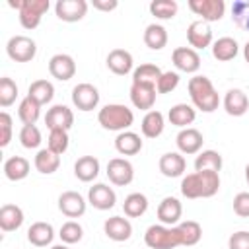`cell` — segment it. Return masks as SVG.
I'll return each mask as SVG.
<instances>
[{
  "instance_id": "6da1fadb",
  "label": "cell",
  "mask_w": 249,
  "mask_h": 249,
  "mask_svg": "<svg viewBox=\"0 0 249 249\" xmlns=\"http://www.w3.org/2000/svg\"><path fill=\"white\" fill-rule=\"evenodd\" d=\"M220 189V173L218 171H193L181 181V195L185 198H210Z\"/></svg>"
},
{
  "instance_id": "7a4b0ae2",
  "label": "cell",
  "mask_w": 249,
  "mask_h": 249,
  "mask_svg": "<svg viewBox=\"0 0 249 249\" xmlns=\"http://www.w3.org/2000/svg\"><path fill=\"white\" fill-rule=\"evenodd\" d=\"M187 88H189L191 101H193V105H195L198 111H202V113H212V111L218 109V105H220V95H218L214 84L210 82V78L196 74V76H193V78L189 80V86H187Z\"/></svg>"
},
{
  "instance_id": "3957f363",
  "label": "cell",
  "mask_w": 249,
  "mask_h": 249,
  "mask_svg": "<svg viewBox=\"0 0 249 249\" xmlns=\"http://www.w3.org/2000/svg\"><path fill=\"white\" fill-rule=\"evenodd\" d=\"M97 121L105 130H128L134 123V113L132 109H128L123 103H109L105 107L99 109L97 113Z\"/></svg>"
},
{
  "instance_id": "277c9868",
  "label": "cell",
  "mask_w": 249,
  "mask_h": 249,
  "mask_svg": "<svg viewBox=\"0 0 249 249\" xmlns=\"http://www.w3.org/2000/svg\"><path fill=\"white\" fill-rule=\"evenodd\" d=\"M144 241L150 249H175L181 245L177 228L163 224H152L144 233Z\"/></svg>"
},
{
  "instance_id": "5b68a950",
  "label": "cell",
  "mask_w": 249,
  "mask_h": 249,
  "mask_svg": "<svg viewBox=\"0 0 249 249\" xmlns=\"http://www.w3.org/2000/svg\"><path fill=\"white\" fill-rule=\"evenodd\" d=\"M6 53L16 62H29L37 54V43L27 35H14L6 43Z\"/></svg>"
},
{
  "instance_id": "8992f818",
  "label": "cell",
  "mask_w": 249,
  "mask_h": 249,
  "mask_svg": "<svg viewBox=\"0 0 249 249\" xmlns=\"http://www.w3.org/2000/svg\"><path fill=\"white\" fill-rule=\"evenodd\" d=\"M49 6H51L49 0H23L21 10L18 12L21 27H25V29L39 27V23L43 19V14L49 10Z\"/></svg>"
},
{
  "instance_id": "52a82bcc",
  "label": "cell",
  "mask_w": 249,
  "mask_h": 249,
  "mask_svg": "<svg viewBox=\"0 0 249 249\" xmlns=\"http://www.w3.org/2000/svg\"><path fill=\"white\" fill-rule=\"evenodd\" d=\"M191 12L200 16L202 21H220L226 14V2L224 0H189Z\"/></svg>"
},
{
  "instance_id": "ba28073f",
  "label": "cell",
  "mask_w": 249,
  "mask_h": 249,
  "mask_svg": "<svg viewBox=\"0 0 249 249\" xmlns=\"http://www.w3.org/2000/svg\"><path fill=\"white\" fill-rule=\"evenodd\" d=\"M72 103L80 111H93L99 105V91L93 84L82 82L72 88Z\"/></svg>"
},
{
  "instance_id": "9c48e42d",
  "label": "cell",
  "mask_w": 249,
  "mask_h": 249,
  "mask_svg": "<svg viewBox=\"0 0 249 249\" xmlns=\"http://www.w3.org/2000/svg\"><path fill=\"white\" fill-rule=\"evenodd\" d=\"M107 177L117 187H126L134 179V167L124 158H113L107 163Z\"/></svg>"
},
{
  "instance_id": "30bf717a",
  "label": "cell",
  "mask_w": 249,
  "mask_h": 249,
  "mask_svg": "<svg viewBox=\"0 0 249 249\" xmlns=\"http://www.w3.org/2000/svg\"><path fill=\"white\" fill-rule=\"evenodd\" d=\"M54 14L58 19L66 23L80 21L88 14V2L86 0H58L54 4Z\"/></svg>"
},
{
  "instance_id": "8fae6325",
  "label": "cell",
  "mask_w": 249,
  "mask_h": 249,
  "mask_svg": "<svg viewBox=\"0 0 249 249\" xmlns=\"http://www.w3.org/2000/svg\"><path fill=\"white\" fill-rule=\"evenodd\" d=\"M187 41L191 45V49L200 51L212 45V27L210 23L202 21V19H195L189 27H187Z\"/></svg>"
},
{
  "instance_id": "7c38bea8",
  "label": "cell",
  "mask_w": 249,
  "mask_h": 249,
  "mask_svg": "<svg viewBox=\"0 0 249 249\" xmlns=\"http://www.w3.org/2000/svg\"><path fill=\"white\" fill-rule=\"evenodd\" d=\"M202 142H204V136L198 128H181L179 134L175 136V144L179 148L181 154L185 156H193V154H198L202 150Z\"/></svg>"
},
{
  "instance_id": "4fadbf2b",
  "label": "cell",
  "mask_w": 249,
  "mask_h": 249,
  "mask_svg": "<svg viewBox=\"0 0 249 249\" xmlns=\"http://www.w3.org/2000/svg\"><path fill=\"white\" fill-rule=\"evenodd\" d=\"M171 60H173L177 70L187 72V74H195L200 68V54L195 49H191V47H177V49H173Z\"/></svg>"
},
{
  "instance_id": "5bb4252c",
  "label": "cell",
  "mask_w": 249,
  "mask_h": 249,
  "mask_svg": "<svg viewBox=\"0 0 249 249\" xmlns=\"http://www.w3.org/2000/svg\"><path fill=\"white\" fill-rule=\"evenodd\" d=\"M156 91L158 89L152 84H136V82H132L128 95H130V101H132V105L136 109H142V111L148 113V111H152V107L156 103V95H158Z\"/></svg>"
},
{
  "instance_id": "9a60e30c",
  "label": "cell",
  "mask_w": 249,
  "mask_h": 249,
  "mask_svg": "<svg viewBox=\"0 0 249 249\" xmlns=\"http://www.w3.org/2000/svg\"><path fill=\"white\" fill-rule=\"evenodd\" d=\"M88 202L97 210H111L117 202V193L105 183H95L88 191Z\"/></svg>"
},
{
  "instance_id": "2e32d148",
  "label": "cell",
  "mask_w": 249,
  "mask_h": 249,
  "mask_svg": "<svg viewBox=\"0 0 249 249\" xmlns=\"http://www.w3.org/2000/svg\"><path fill=\"white\" fill-rule=\"evenodd\" d=\"M86 198L78 193V191H64L58 196V210L66 216V218H80L86 212Z\"/></svg>"
},
{
  "instance_id": "e0dca14e",
  "label": "cell",
  "mask_w": 249,
  "mask_h": 249,
  "mask_svg": "<svg viewBox=\"0 0 249 249\" xmlns=\"http://www.w3.org/2000/svg\"><path fill=\"white\" fill-rule=\"evenodd\" d=\"M45 124L49 130H70L74 124V113L66 105H53L45 115Z\"/></svg>"
},
{
  "instance_id": "ac0fdd59",
  "label": "cell",
  "mask_w": 249,
  "mask_h": 249,
  "mask_svg": "<svg viewBox=\"0 0 249 249\" xmlns=\"http://www.w3.org/2000/svg\"><path fill=\"white\" fill-rule=\"evenodd\" d=\"M49 72L53 78H56L60 82H68L76 74V62L70 54H64V53L53 54L49 60Z\"/></svg>"
},
{
  "instance_id": "d6986e66",
  "label": "cell",
  "mask_w": 249,
  "mask_h": 249,
  "mask_svg": "<svg viewBox=\"0 0 249 249\" xmlns=\"http://www.w3.org/2000/svg\"><path fill=\"white\" fill-rule=\"evenodd\" d=\"M107 68L117 76H126L134 70V58L126 49H113L107 54Z\"/></svg>"
},
{
  "instance_id": "ffe728a7",
  "label": "cell",
  "mask_w": 249,
  "mask_h": 249,
  "mask_svg": "<svg viewBox=\"0 0 249 249\" xmlns=\"http://www.w3.org/2000/svg\"><path fill=\"white\" fill-rule=\"evenodd\" d=\"M183 214V204L179 202V198L175 196H165L161 198L160 206H158V220L163 226H177Z\"/></svg>"
},
{
  "instance_id": "44dd1931",
  "label": "cell",
  "mask_w": 249,
  "mask_h": 249,
  "mask_svg": "<svg viewBox=\"0 0 249 249\" xmlns=\"http://www.w3.org/2000/svg\"><path fill=\"white\" fill-rule=\"evenodd\" d=\"M103 231L109 239L113 241H126L132 235V224L128 222V218L123 216H111L105 220L103 224Z\"/></svg>"
},
{
  "instance_id": "7402d4cb",
  "label": "cell",
  "mask_w": 249,
  "mask_h": 249,
  "mask_svg": "<svg viewBox=\"0 0 249 249\" xmlns=\"http://www.w3.org/2000/svg\"><path fill=\"white\" fill-rule=\"evenodd\" d=\"M224 109L231 117L245 115L247 109H249V97H247V93L243 89H239V88L228 89L226 95H224Z\"/></svg>"
},
{
  "instance_id": "603a6c76",
  "label": "cell",
  "mask_w": 249,
  "mask_h": 249,
  "mask_svg": "<svg viewBox=\"0 0 249 249\" xmlns=\"http://www.w3.org/2000/svg\"><path fill=\"white\" fill-rule=\"evenodd\" d=\"M160 171L165 177H181L187 169V161L181 152H165L160 158Z\"/></svg>"
},
{
  "instance_id": "cb8c5ba5",
  "label": "cell",
  "mask_w": 249,
  "mask_h": 249,
  "mask_svg": "<svg viewBox=\"0 0 249 249\" xmlns=\"http://www.w3.org/2000/svg\"><path fill=\"white\" fill-rule=\"evenodd\" d=\"M115 150L121 156H134L142 150V138L140 134L132 132V130H123L117 134L115 138Z\"/></svg>"
},
{
  "instance_id": "d4e9b609",
  "label": "cell",
  "mask_w": 249,
  "mask_h": 249,
  "mask_svg": "<svg viewBox=\"0 0 249 249\" xmlns=\"http://www.w3.org/2000/svg\"><path fill=\"white\" fill-rule=\"evenodd\" d=\"M74 175L82 183H89L99 175V160L95 156H82L74 163Z\"/></svg>"
},
{
  "instance_id": "484cf974",
  "label": "cell",
  "mask_w": 249,
  "mask_h": 249,
  "mask_svg": "<svg viewBox=\"0 0 249 249\" xmlns=\"http://www.w3.org/2000/svg\"><path fill=\"white\" fill-rule=\"evenodd\" d=\"M53 237H54V230H53V226L49 222H35L27 230V239L35 247H47V245H51L53 243Z\"/></svg>"
},
{
  "instance_id": "4316f807",
  "label": "cell",
  "mask_w": 249,
  "mask_h": 249,
  "mask_svg": "<svg viewBox=\"0 0 249 249\" xmlns=\"http://www.w3.org/2000/svg\"><path fill=\"white\" fill-rule=\"evenodd\" d=\"M167 119H169L171 124H175L179 128H189V124H193L195 119H196V111L189 103H177L169 109Z\"/></svg>"
},
{
  "instance_id": "83f0119b",
  "label": "cell",
  "mask_w": 249,
  "mask_h": 249,
  "mask_svg": "<svg viewBox=\"0 0 249 249\" xmlns=\"http://www.w3.org/2000/svg\"><path fill=\"white\" fill-rule=\"evenodd\" d=\"M23 224V210L18 204H2L0 208V228L2 231H16Z\"/></svg>"
},
{
  "instance_id": "f1b7e54d",
  "label": "cell",
  "mask_w": 249,
  "mask_h": 249,
  "mask_svg": "<svg viewBox=\"0 0 249 249\" xmlns=\"http://www.w3.org/2000/svg\"><path fill=\"white\" fill-rule=\"evenodd\" d=\"M239 53V45L233 37H220L212 43V56L220 62H228L235 58Z\"/></svg>"
},
{
  "instance_id": "f546056e",
  "label": "cell",
  "mask_w": 249,
  "mask_h": 249,
  "mask_svg": "<svg viewBox=\"0 0 249 249\" xmlns=\"http://www.w3.org/2000/svg\"><path fill=\"white\" fill-rule=\"evenodd\" d=\"M163 126H165V121H163V115L158 109L148 111L144 115L142 123H140V130L146 138H158L163 132Z\"/></svg>"
},
{
  "instance_id": "4dcf8cb0",
  "label": "cell",
  "mask_w": 249,
  "mask_h": 249,
  "mask_svg": "<svg viewBox=\"0 0 249 249\" xmlns=\"http://www.w3.org/2000/svg\"><path fill=\"white\" fill-rule=\"evenodd\" d=\"M33 165L39 173L43 175H51L54 173L58 167H60V156H56L54 152H51L49 148H43L35 154V160H33Z\"/></svg>"
},
{
  "instance_id": "1f68e13d",
  "label": "cell",
  "mask_w": 249,
  "mask_h": 249,
  "mask_svg": "<svg viewBox=\"0 0 249 249\" xmlns=\"http://www.w3.org/2000/svg\"><path fill=\"white\" fill-rule=\"evenodd\" d=\"M29 161L21 156H12L4 161V175L10 181H21L29 175Z\"/></svg>"
},
{
  "instance_id": "d6a6232c",
  "label": "cell",
  "mask_w": 249,
  "mask_h": 249,
  "mask_svg": "<svg viewBox=\"0 0 249 249\" xmlns=\"http://www.w3.org/2000/svg\"><path fill=\"white\" fill-rule=\"evenodd\" d=\"M144 43L152 51H161L167 45V29L161 23H150L144 29Z\"/></svg>"
},
{
  "instance_id": "836d02e7",
  "label": "cell",
  "mask_w": 249,
  "mask_h": 249,
  "mask_svg": "<svg viewBox=\"0 0 249 249\" xmlns=\"http://www.w3.org/2000/svg\"><path fill=\"white\" fill-rule=\"evenodd\" d=\"M27 95L31 99H35L39 105H47L53 101L54 97V86L49 82V80H35L29 84V89H27Z\"/></svg>"
},
{
  "instance_id": "e575fe53",
  "label": "cell",
  "mask_w": 249,
  "mask_h": 249,
  "mask_svg": "<svg viewBox=\"0 0 249 249\" xmlns=\"http://www.w3.org/2000/svg\"><path fill=\"white\" fill-rule=\"evenodd\" d=\"M177 231H179V239H181V245H196L202 237V228L198 222L195 220H187V222H179L177 226Z\"/></svg>"
},
{
  "instance_id": "d590c367",
  "label": "cell",
  "mask_w": 249,
  "mask_h": 249,
  "mask_svg": "<svg viewBox=\"0 0 249 249\" xmlns=\"http://www.w3.org/2000/svg\"><path fill=\"white\" fill-rule=\"evenodd\" d=\"M224 161H222V156L220 152L216 150H202L196 154L195 158V171H204V169H210V171H218L222 169Z\"/></svg>"
},
{
  "instance_id": "8d00e7d4",
  "label": "cell",
  "mask_w": 249,
  "mask_h": 249,
  "mask_svg": "<svg viewBox=\"0 0 249 249\" xmlns=\"http://www.w3.org/2000/svg\"><path fill=\"white\" fill-rule=\"evenodd\" d=\"M161 76V68L152 62H144L132 70V82L136 84H152L158 86V80Z\"/></svg>"
},
{
  "instance_id": "74e56055",
  "label": "cell",
  "mask_w": 249,
  "mask_h": 249,
  "mask_svg": "<svg viewBox=\"0 0 249 249\" xmlns=\"http://www.w3.org/2000/svg\"><path fill=\"white\" fill-rule=\"evenodd\" d=\"M123 210L128 218H140L148 210V196L142 193H130L123 202Z\"/></svg>"
},
{
  "instance_id": "f35d334b",
  "label": "cell",
  "mask_w": 249,
  "mask_h": 249,
  "mask_svg": "<svg viewBox=\"0 0 249 249\" xmlns=\"http://www.w3.org/2000/svg\"><path fill=\"white\" fill-rule=\"evenodd\" d=\"M41 115V105L31 99L29 95H25L21 101H19V107H18V117L23 124H35L37 119Z\"/></svg>"
},
{
  "instance_id": "ab89813d",
  "label": "cell",
  "mask_w": 249,
  "mask_h": 249,
  "mask_svg": "<svg viewBox=\"0 0 249 249\" xmlns=\"http://www.w3.org/2000/svg\"><path fill=\"white\" fill-rule=\"evenodd\" d=\"M177 10H179V4L175 0H154V2H150V12L158 19H171V18H175Z\"/></svg>"
},
{
  "instance_id": "60d3db41",
  "label": "cell",
  "mask_w": 249,
  "mask_h": 249,
  "mask_svg": "<svg viewBox=\"0 0 249 249\" xmlns=\"http://www.w3.org/2000/svg\"><path fill=\"white\" fill-rule=\"evenodd\" d=\"M58 235H60L62 243H66V245H74V243L82 241V237H84V228H82L76 220H68V222H64V224L60 226Z\"/></svg>"
},
{
  "instance_id": "b9f144b4",
  "label": "cell",
  "mask_w": 249,
  "mask_h": 249,
  "mask_svg": "<svg viewBox=\"0 0 249 249\" xmlns=\"http://www.w3.org/2000/svg\"><path fill=\"white\" fill-rule=\"evenodd\" d=\"M68 144H70V138H68V130H51L49 132V138H47V148L51 152H54L56 156H62L66 150H68Z\"/></svg>"
},
{
  "instance_id": "7bdbcfd3",
  "label": "cell",
  "mask_w": 249,
  "mask_h": 249,
  "mask_svg": "<svg viewBox=\"0 0 249 249\" xmlns=\"http://www.w3.org/2000/svg\"><path fill=\"white\" fill-rule=\"evenodd\" d=\"M231 19L239 29L249 31V0H235L231 4Z\"/></svg>"
},
{
  "instance_id": "ee69618b",
  "label": "cell",
  "mask_w": 249,
  "mask_h": 249,
  "mask_svg": "<svg viewBox=\"0 0 249 249\" xmlns=\"http://www.w3.org/2000/svg\"><path fill=\"white\" fill-rule=\"evenodd\" d=\"M16 97H18V84L8 76L0 78V105L10 107L16 101Z\"/></svg>"
},
{
  "instance_id": "f6af8a7d",
  "label": "cell",
  "mask_w": 249,
  "mask_h": 249,
  "mask_svg": "<svg viewBox=\"0 0 249 249\" xmlns=\"http://www.w3.org/2000/svg\"><path fill=\"white\" fill-rule=\"evenodd\" d=\"M41 130L35 126V124H23L21 130H19V142L23 148L31 150V148H39L41 144Z\"/></svg>"
},
{
  "instance_id": "bcb514c9",
  "label": "cell",
  "mask_w": 249,
  "mask_h": 249,
  "mask_svg": "<svg viewBox=\"0 0 249 249\" xmlns=\"http://www.w3.org/2000/svg\"><path fill=\"white\" fill-rule=\"evenodd\" d=\"M177 86H179V74L167 70V72H161L156 89H158V93H171Z\"/></svg>"
},
{
  "instance_id": "7dc6e473",
  "label": "cell",
  "mask_w": 249,
  "mask_h": 249,
  "mask_svg": "<svg viewBox=\"0 0 249 249\" xmlns=\"http://www.w3.org/2000/svg\"><path fill=\"white\" fill-rule=\"evenodd\" d=\"M12 140V117L10 113L2 111L0 113V146L6 148Z\"/></svg>"
},
{
  "instance_id": "c3c4849f",
  "label": "cell",
  "mask_w": 249,
  "mask_h": 249,
  "mask_svg": "<svg viewBox=\"0 0 249 249\" xmlns=\"http://www.w3.org/2000/svg\"><path fill=\"white\" fill-rule=\"evenodd\" d=\"M233 212L241 218H249V193H237L233 196Z\"/></svg>"
},
{
  "instance_id": "681fc988",
  "label": "cell",
  "mask_w": 249,
  "mask_h": 249,
  "mask_svg": "<svg viewBox=\"0 0 249 249\" xmlns=\"http://www.w3.org/2000/svg\"><path fill=\"white\" fill-rule=\"evenodd\" d=\"M228 249H249V231L239 230L231 233L228 239Z\"/></svg>"
},
{
  "instance_id": "f907efd6",
  "label": "cell",
  "mask_w": 249,
  "mask_h": 249,
  "mask_svg": "<svg viewBox=\"0 0 249 249\" xmlns=\"http://www.w3.org/2000/svg\"><path fill=\"white\" fill-rule=\"evenodd\" d=\"M91 4H93V8L99 10V12H111V10H115V8L119 6L117 0H93Z\"/></svg>"
},
{
  "instance_id": "816d5d0a",
  "label": "cell",
  "mask_w": 249,
  "mask_h": 249,
  "mask_svg": "<svg viewBox=\"0 0 249 249\" xmlns=\"http://www.w3.org/2000/svg\"><path fill=\"white\" fill-rule=\"evenodd\" d=\"M243 58H245V62L249 64V41L243 45Z\"/></svg>"
},
{
  "instance_id": "f5cc1de1",
  "label": "cell",
  "mask_w": 249,
  "mask_h": 249,
  "mask_svg": "<svg viewBox=\"0 0 249 249\" xmlns=\"http://www.w3.org/2000/svg\"><path fill=\"white\" fill-rule=\"evenodd\" d=\"M51 249H70V247H68L66 243H60V245H53Z\"/></svg>"
},
{
  "instance_id": "db71d44e",
  "label": "cell",
  "mask_w": 249,
  "mask_h": 249,
  "mask_svg": "<svg viewBox=\"0 0 249 249\" xmlns=\"http://www.w3.org/2000/svg\"><path fill=\"white\" fill-rule=\"evenodd\" d=\"M245 181H247V185H249V163L245 165Z\"/></svg>"
}]
</instances>
